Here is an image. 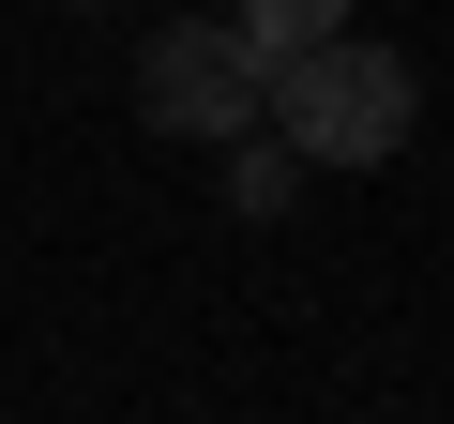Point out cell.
<instances>
[{
  "instance_id": "6da1fadb",
  "label": "cell",
  "mask_w": 454,
  "mask_h": 424,
  "mask_svg": "<svg viewBox=\"0 0 454 424\" xmlns=\"http://www.w3.org/2000/svg\"><path fill=\"white\" fill-rule=\"evenodd\" d=\"M258 122L303 152V167H394L409 152V122H424V76L379 46V31H318V46H288L273 61V91H258Z\"/></svg>"
},
{
  "instance_id": "7a4b0ae2",
  "label": "cell",
  "mask_w": 454,
  "mask_h": 424,
  "mask_svg": "<svg viewBox=\"0 0 454 424\" xmlns=\"http://www.w3.org/2000/svg\"><path fill=\"white\" fill-rule=\"evenodd\" d=\"M258 91H273V61L243 46V16H182V31H152V61H137V106H152L167 137H243Z\"/></svg>"
},
{
  "instance_id": "3957f363",
  "label": "cell",
  "mask_w": 454,
  "mask_h": 424,
  "mask_svg": "<svg viewBox=\"0 0 454 424\" xmlns=\"http://www.w3.org/2000/svg\"><path fill=\"white\" fill-rule=\"evenodd\" d=\"M227 16H243V46H258V61H288V46H318V31L348 16V0H227Z\"/></svg>"
}]
</instances>
